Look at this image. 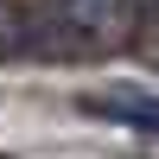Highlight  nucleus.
Returning a JSON list of instances; mask_svg holds the SVG:
<instances>
[{
  "label": "nucleus",
  "instance_id": "f257e3e1",
  "mask_svg": "<svg viewBox=\"0 0 159 159\" xmlns=\"http://www.w3.org/2000/svg\"><path fill=\"white\" fill-rule=\"evenodd\" d=\"M57 13H64L83 38H115V32L127 25V0H57Z\"/></svg>",
  "mask_w": 159,
  "mask_h": 159
}]
</instances>
